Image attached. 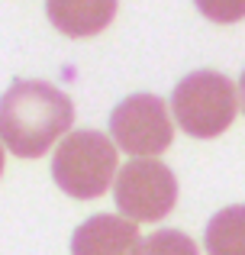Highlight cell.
<instances>
[{
    "label": "cell",
    "mask_w": 245,
    "mask_h": 255,
    "mask_svg": "<svg viewBox=\"0 0 245 255\" xmlns=\"http://www.w3.org/2000/svg\"><path fill=\"white\" fill-rule=\"evenodd\" d=\"M139 230L132 220L97 213L84 220L71 236V255H136L139 249Z\"/></svg>",
    "instance_id": "cell-6"
},
{
    "label": "cell",
    "mask_w": 245,
    "mask_h": 255,
    "mask_svg": "<svg viewBox=\"0 0 245 255\" xmlns=\"http://www.w3.org/2000/svg\"><path fill=\"white\" fill-rule=\"evenodd\" d=\"M136 255H200L197 243L181 230H155L139 243Z\"/></svg>",
    "instance_id": "cell-9"
},
{
    "label": "cell",
    "mask_w": 245,
    "mask_h": 255,
    "mask_svg": "<svg viewBox=\"0 0 245 255\" xmlns=\"http://www.w3.org/2000/svg\"><path fill=\"white\" fill-rule=\"evenodd\" d=\"M52 178L68 197H103L116 181V145L97 129H75L62 139L52 155Z\"/></svg>",
    "instance_id": "cell-2"
},
{
    "label": "cell",
    "mask_w": 245,
    "mask_h": 255,
    "mask_svg": "<svg viewBox=\"0 0 245 255\" xmlns=\"http://www.w3.org/2000/svg\"><path fill=\"white\" fill-rule=\"evenodd\" d=\"M110 136L129 155H155L164 152L174 139L168 107L155 94H132L110 113Z\"/></svg>",
    "instance_id": "cell-5"
},
{
    "label": "cell",
    "mask_w": 245,
    "mask_h": 255,
    "mask_svg": "<svg viewBox=\"0 0 245 255\" xmlns=\"http://www.w3.org/2000/svg\"><path fill=\"white\" fill-rule=\"evenodd\" d=\"M171 110L187 136L216 139L233 126L239 113V91L220 71H194L177 81L171 94Z\"/></svg>",
    "instance_id": "cell-3"
},
{
    "label": "cell",
    "mask_w": 245,
    "mask_h": 255,
    "mask_svg": "<svg viewBox=\"0 0 245 255\" xmlns=\"http://www.w3.org/2000/svg\"><path fill=\"white\" fill-rule=\"evenodd\" d=\"M239 100H242V110H245V71H242V81H239Z\"/></svg>",
    "instance_id": "cell-11"
},
{
    "label": "cell",
    "mask_w": 245,
    "mask_h": 255,
    "mask_svg": "<svg viewBox=\"0 0 245 255\" xmlns=\"http://www.w3.org/2000/svg\"><path fill=\"white\" fill-rule=\"evenodd\" d=\"M75 123L68 94L45 81H13L0 97V142L19 158H39Z\"/></svg>",
    "instance_id": "cell-1"
},
{
    "label": "cell",
    "mask_w": 245,
    "mask_h": 255,
    "mask_svg": "<svg viewBox=\"0 0 245 255\" xmlns=\"http://www.w3.org/2000/svg\"><path fill=\"white\" fill-rule=\"evenodd\" d=\"M207 255H245V207H226L213 213L203 230Z\"/></svg>",
    "instance_id": "cell-8"
},
{
    "label": "cell",
    "mask_w": 245,
    "mask_h": 255,
    "mask_svg": "<svg viewBox=\"0 0 245 255\" xmlns=\"http://www.w3.org/2000/svg\"><path fill=\"white\" fill-rule=\"evenodd\" d=\"M116 207L132 223L164 220L177 204V178L158 158H132L116 171L113 181Z\"/></svg>",
    "instance_id": "cell-4"
},
{
    "label": "cell",
    "mask_w": 245,
    "mask_h": 255,
    "mask_svg": "<svg viewBox=\"0 0 245 255\" xmlns=\"http://www.w3.org/2000/svg\"><path fill=\"white\" fill-rule=\"evenodd\" d=\"M210 23H239L245 19V0H194Z\"/></svg>",
    "instance_id": "cell-10"
},
{
    "label": "cell",
    "mask_w": 245,
    "mask_h": 255,
    "mask_svg": "<svg viewBox=\"0 0 245 255\" xmlns=\"http://www.w3.org/2000/svg\"><path fill=\"white\" fill-rule=\"evenodd\" d=\"M49 23L71 39L103 32L116 16V0H45Z\"/></svg>",
    "instance_id": "cell-7"
},
{
    "label": "cell",
    "mask_w": 245,
    "mask_h": 255,
    "mask_svg": "<svg viewBox=\"0 0 245 255\" xmlns=\"http://www.w3.org/2000/svg\"><path fill=\"white\" fill-rule=\"evenodd\" d=\"M0 174H3V149H0Z\"/></svg>",
    "instance_id": "cell-12"
}]
</instances>
